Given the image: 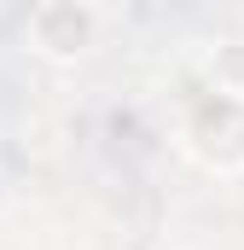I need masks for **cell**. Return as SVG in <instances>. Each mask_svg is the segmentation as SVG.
<instances>
[{"label":"cell","instance_id":"6da1fadb","mask_svg":"<svg viewBox=\"0 0 244 250\" xmlns=\"http://www.w3.org/2000/svg\"><path fill=\"white\" fill-rule=\"evenodd\" d=\"M181 151L209 175H244V93L203 87L181 117Z\"/></svg>","mask_w":244,"mask_h":250},{"label":"cell","instance_id":"7a4b0ae2","mask_svg":"<svg viewBox=\"0 0 244 250\" xmlns=\"http://www.w3.org/2000/svg\"><path fill=\"white\" fill-rule=\"evenodd\" d=\"M99 35V12L81 6V0H41L29 18H23V47L47 64H70L81 59Z\"/></svg>","mask_w":244,"mask_h":250},{"label":"cell","instance_id":"3957f363","mask_svg":"<svg viewBox=\"0 0 244 250\" xmlns=\"http://www.w3.org/2000/svg\"><path fill=\"white\" fill-rule=\"evenodd\" d=\"M209 87L215 93H244V41H221L209 53Z\"/></svg>","mask_w":244,"mask_h":250}]
</instances>
